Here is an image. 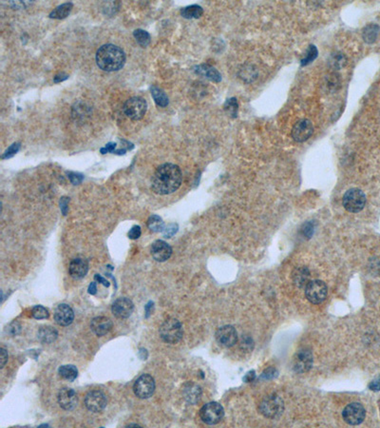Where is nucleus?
Returning <instances> with one entry per match:
<instances>
[{
	"label": "nucleus",
	"mask_w": 380,
	"mask_h": 428,
	"mask_svg": "<svg viewBox=\"0 0 380 428\" xmlns=\"http://www.w3.org/2000/svg\"><path fill=\"white\" fill-rule=\"evenodd\" d=\"M183 181L181 169L174 164H163L155 170L151 178L153 192L160 195H167L176 192Z\"/></svg>",
	"instance_id": "f257e3e1"
},
{
	"label": "nucleus",
	"mask_w": 380,
	"mask_h": 428,
	"mask_svg": "<svg viewBox=\"0 0 380 428\" xmlns=\"http://www.w3.org/2000/svg\"><path fill=\"white\" fill-rule=\"evenodd\" d=\"M96 63L105 71H117L123 68L126 63V55L120 47L105 44L101 46L96 53Z\"/></svg>",
	"instance_id": "f03ea898"
},
{
	"label": "nucleus",
	"mask_w": 380,
	"mask_h": 428,
	"mask_svg": "<svg viewBox=\"0 0 380 428\" xmlns=\"http://www.w3.org/2000/svg\"><path fill=\"white\" fill-rule=\"evenodd\" d=\"M159 333L160 337L165 343L177 344L183 338L184 329L177 319L169 318L162 324Z\"/></svg>",
	"instance_id": "7ed1b4c3"
},
{
	"label": "nucleus",
	"mask_w": 380,
	"mask_h": 428,
	"mask_svg": "<svg viewBox=\"0 0 380 428\" xmlns=\"http://www.w3.org/2000/svg\"><path fill=\"white\" fill-rule=\"evenodd\" d=\"M342 204L347 212L358 214L364 209L366 205V196L361 190L353 188L348 190L343 195Z\"/></svg>",
	"instance_id": "20e7f679"
},
{
	"label": "nucleus",
	"mask_w": 380,
	"mask_h": 428,
	"mask_svg": "<svg viewBox=\"0 0 380 428\" xmlns=\"http://www.w3.org/2000/svg\"><path fill=\"white\" fill-rule=\"evenodd\" d=\"M124 113L131 120L138 121L145 116L147 110V103L144 98L134 96L127 99L124 104Z\"/></svg>",
	"instance_id": "39448f33"
},
{
	"label": "nucleus",
	"mask_w": 380,
	"mask_h": 428,
	"mask_svg": "<svg viewBox=\"0 0 380 428\" xmlns=\"http://www.w3.org/2000/svg\"><path fill=\"white\" fill-rule=\"evenodd\" d=\"M284 406L283 402L279 396L271 395L267 396L262 400L259 406V410L262 415L270 419H276L280 417L283 412Z\"/></svg>",
	"instance_id": "423d86ee"
},
{
	"label": "nucleus",
	"mask_w": 380,
	"mask_h": 428,
	"mask_svg": "<svg viewBox=\"0 0 380 428\" xmlns=\"http://www.w3.org/2000/svg\"><path fill=\"white\" fill-rule=\"evenodd\" d=\"M224 416V409L218 403L211 402L202 406L200 410L201 420L206 425L214 426L219 424Z\"/></svg>",
	"instance_id": "0eeeda50"
},
{
	"label": "nucleus",
	"mask_w": 380,
	"mask_h": 428,
	"mask_svg": "<svg viewBox=\"0 0 380 428\" xmlns=\"http://www.w3.org/2000/svg\"><path fill=\"white\" fill-rule=\"evenodd\" d=\"M328 288L323 281H310L305 286V296L307 300L314 304H321L327 296Z\"/></svg>",
	"instance_id": "6e6552de"
},
{
	"label": "nucleus",
	"mask_w": 380,
	"mask_h": 428,
	"mask_svg": "<svg viewBox=\"0 0 380 428\" xmlns=\"http://www.w3.org/2000/svg\"><path fill=\"white\" fill-rule=\"evenodd\" d=\"M155 381L152 376L143 374L140 376L133 385L134 394L140 399H147L154 393Z\"/></svg>",
	"instance_id": "1a4fd4ad"
},
{
	"label": "nucleus",
	"mask_w": 380,
	"mask_h": 428,
	"mask_svg": "<svg viewBox=\"0 0 380 428\" xmlns=\"http://www.w3.org/2000/svg\"><path fill=\"white\" fill-rule=\"evenodd\" d=\"M365 416V408L359 403H352L348 405L342 412L343 420L350 426H358L362 424Z\"/></svg>",
	"instance_id": "9d476101"
},
{
	"label": "nucleus",
	"mask_w": 380,
	"mask_h": 428,
	"mask_svg": "<svg viewBox=\"0 0 380 428\" xmlns=\"http://www.w3.org/2000/svg\"><path fill=\"white\" fill-rule=\"evenodd\" d=\"M314 133V126L308 119H302L297 122L292 129V138L298 142L303 143L307 141Z\"/></svg>",
	"instance_id": "9b49d317"
},
{
	"label": "nucleus",
	"mask_w": 380,
	"mask_h": 428,
	"mask_svg": "<svg viewBox=\"0 0 380 428\" xmlns=\"http://www.w3.org/2000/svg\"><path fill=\"white\" fill-rule=\"evenodd\" d=\"M85 406L94 413L101 412L107 406V398L100 390H92L85 397Z\"/></svg>",
	"instance_id": "f8f14e48"
},
{
	"label": "nucleus",
	"mask_w": 380,
	"mask_h": 428,
	"mask_svg": "<svg viewBox=\"0 0 380 428\" xmlns=\"http://www.w3.org/2000/svg\"><path fill=\"white\" fill-rule=\"evenodd\" d=\"M216 340L224 348H232L238 342V333L234 327L232 326H224L220 327L216 332Z\"/></svg>",
	"instance_id": "ddd939ff"
},
{
	"label": "nucleus",
	"mask_w": 380,
	"mask_h": 428,
	"mask_svg": "<svg viewBox=\"0 0 380 428\" xmlns=\"http://www.w3.org/2000/svg\"><path fill=\"white\" fill-rule=\"evenodd\" d=\"M313 364L312 352L308 350H300L293 360V368L297 373H305L310 370Z\"/></svg>",
	"instance_id": "4468645a"
},
{
	"label": "nucleus",
	"mask_w": 380,
	"mask_h": 428,
	"mask_svg": "<svg viewBox=\"0 0 380 428\" xmlns=\"http://www.w3.org/2000/svg\"><path fill=\"white\" fill-rule=\"evenodd\" d=\"M134 304L127 298H119L112 304L113 315L118 319H127L132 314Z\"/></svg>",
	"instance_id": "2eb2a0df"
},
{
	"label": "nucleus",
	"mask_w": 380,
	"mask_h": 428,
	"mask_svg": "<svg viewBox=\"0 0 380 428\" xmlns=\"http://www.w3.org/2000/svg\"><path fill=\"white\" fill-rule=\"evenodd\" d=\"M58 404L61 408L65 410H72L75 406H77L78 398L76 392L71 388H62L58 396H57Z\"/></svg>",
	"instance_id": "dca6fc26"
},
{
	"label": "nucleus",
	"mask_w": 380,
	"mask_h": 428,
	"mask_svg": "<svg viewBox=\"0 0 380 428\" xmlns=\"http://www.w3.org/2000/svg\"><path fill=\"white\" fill-rule=\"evenodd\" d=\"M74 319L72 308L68 304H59L55 311V320L56 324L61 327L69 326Z\"/></svg>",
	"instance_id": "f3484780"
},
{
	"label": "nucleus",
	"mask_w": 380,
	"mask_h": 428,
	"mask_svg": "<svg viewBox=\"0 0 380 428\" xmlns=\"http://www.w3.org/2000/svg\"><path fill=\"white\" fill-rule=\"evenodd\" d=\"M172 254V248L167 242L157 240L151 247V255L157 262H166Z\"/></svg>",
	"instance_id": "a211bd4d"
},
{
	"label": "nucleus",
	"mask_w": 380,
	"mask_h": 428,
	"mask_svg": "<svg viewBox=\"0 0 380 428\" xmlns=\"http://www.w3.org/2000/svg\"><path fill=\"white\" fill-rule=\"evenodd\" d=\"M90 328L97 336L102 337L111 331V329L112 328V320L110 318L104 317V316L95 317L91 320Z\"/></svg>",
	"instance_id": "6ab92c4d"
},
{
	"label": "nucleus",
	"mask_w": 380,
	"mask_h": 428,
	"mask_svg": "<svg viewBox=\"0 0 380 428\" xmlns=\"http://www.w3.org/2000/svg\"><path fill=\"white\" fill-rule=\"evenodd\" d=\"M89 271V264L86 260L82 258H75L72 260L68 267L69 275L73 279H82L84 278Z\"/></svg>",
	"instance_id": "aec40b11"
},
{
	"label": "nucleus",
	"mask_w": 380,
	"mask_h": 428,
	"mask_svg": "<svg viewBox=\"0 0 380 428\" xmlns=\"http://www.w3.org/2000/svg\"><path fill=\"white\" fill-rule=\"evenodd\" d=\"M293 282L299 286V287H304L310 282V271L305 268H298L293 273Z\"/></svg>",
	"instance_id": "412c9836"
},
{
	"label": "nucleus",
	"mask_w": 380,
	"mask_h": 428,
	"mask_svg": "<svg viewBox=\"0 0 380 428\" xmlns=\"http://www.w3.org/2000/svg\"><path fill=\"white\" fill-rule=\"evenodd\" d=\"M195 71H196V73L203 75V76H205L206 78L211 80L213 82H220L222 80V76H221L220 72L216 69L213 68V67L209 66V65H204L203 64V65L197 66Z\"/></svg>",
	"instance_id": "4be33fe9"
},
{
	"label": "nucleus",
	"mask_w": 380,
	"mask_h": 428,
	"mask_svg": "<svg viewBox=\"0 0 380 428\" xmlns=\"http://www.w3.org/2000/svg\"><path fill=\"white\" fill-rule=\"evenodd\" d=\"M185 398L190 402V404H195L201 398V388L193 383H189L186 385L184 390Z\"/></svg>",
	"instance_id": "5701e85b"
},
{
	"label": "nucleus",
	"mask_w": 380,
	"mask_h": 428,
	"mask_svg": "<svg viewBox=\"0 0 380 428\" xmlns=\"http://www.w3.org/2000/svg\"><path fill=\"white\" fill-rule=\"evenodd\" d=\"M73 8V4L71 2H67L64 3L58 7H56L54 11L50 13V17L54 18V19H64L68 14L70 13V11Z\"/></svg>",
	"instance_id": "b1692460"
},
{
	"label": "nucleus",
	"mask_w": 380,
	"mask_h": 428,
	"mask_svg": "<svg viewBox=\"0 0 380 428\" xmlns=\"http://www.w3.org/2000/svg\"><path fill=\"white\" fill-rule=\"evenodd\" d=\"M150 91H151L152 98L154 99V102L156 103L157 106H159L161 108H165L169 104V99H168L167 93L161 88H159L157 86H152L150 88Z\"/></svg>",
	"instance_id": "393cba45"
},
{
	"label": "nucleus",
	"mask_w": 380,
	"mask_h": 428,
	"mask_svg": "<svg viewBox=\"0 0 380 428\" xmlns=\"http://www.w3.org/2000/svg\"><path fill=\"white\" fill-rule=\"evenodd\" d=\"M58 336V333L54 327H41L38 331V338L44 344H51L55 342Z\"/></svg>",
	"instance_id": "a878e982"
},
{
	"label": "nucleus",
	"mask_w": 380,
	"mask_h": 428,
	"mask_svg": "<svg viewBox=\"0 0 380 428\" xmlns=\"http://www.w3.org/2000/svg\"><path fill=\"white\" fill-rule=\"evenodd\" d=\"M203 13V9L200 5H190L188 7H185L181 10V14L183 17L187 19H192V18H200Z\"/></svg>",
	"instance_id": "bb28decb"
},
{
	"label": "nucleus",
	"mask_w": 380,
	"mask_h": 428,
	"mask_svg": "<svg viewBox=\"0 0 380 428\" xmlns=\"http://www.w3.org/2000/svg\"><path fill=\"white\" fill-rule=\"evenodd\" d=\"M59 375L67 380L68 382H73L77 376H78V370L76 368V366L72 365V364H67V365H62L59 368Z\"/></svg>",
	"instance_id": "cd10ccee"
},
{
	"label": "nucleus",
	"mask_w": 380,
	"mask_h": 428,
	"mask_svg": "<svg viewBox=\"0 0 380 428\" xmlns=\"http://www.w3.org/2000/svg\"><path fill=\"white\" fill-rule=\"evenodd\" d=\"M380 33V27L374 24L367 26L363 31V39L367 43H374Z\"/></svg>",
	"instance_id": "c85d7f7f"
},
{
	"label": "nucleus",
	"mask_w": 380,
	"mask_h": 428,
	"mask_svg": "<svg viewBox=\"0 0 380 428\" xmlns=\"http://www.w3.org/2000/svg\"><path fill=\"white\" fill-rule=\"evenodd\" d=\"M165 223L163 219L158 215H151L147 220V227L152 232H160L164 230Z\"/></svg>",
	"instance_id": "c756f323"
},
{
	"label": "nucleus",
	"mask_w": 380,
	"mask_h": 428,
	"mask_svg": "<svg viewBox=\"0 0 380 428\" xmlns=\"http://www.w3.org/2000/svg\"><path fill=\"white\" fill-rule=\"evenodd\" d=\"M133 36H134L137 43L141 46V47H143V48H145V47L149 45L150 40H151L150 34H148L147 32L144 31V30H142V29L135 30L134 32H133Z\"/></svg>",
	"instance_id": "7c9ffc66"
},
{
	"label": "nucleus",
	"mask_w": 380,
	"mask_h": 428,
	"mask_svg": "<svg viewBox=\"0 0 380 428\" xmlns=\"http://www.w3.org/2000/svg\"><path fill=\"white\" fill-rule=\"evenodd\" d=\"M317 54H318V52H317V47L314 45L310 46L308 48L307 52H306L305 57L302 59V66H306V65L310 64L312 61H314L317 57Z\"/></svg>",
	"instance_id": "2f4dec72"
},
{
	"label": "nucleus",
	"mask_w": 380,
	"mask_h": 428,
	"mask_svg": "<svg viewBox=\"0 0 380 428\" xmlns=\"http://www.w3.org/2000/svg\"><path fill=\"white\" fill-rule=\"evenodd\" d=\"M238 102L236 98H230L224 104V111L227 114L233 118H235L238 113Z\"/></svg>",
	"instance_id": "473e14b6"
},
{
	"label": "nucleus",
	"mask_w": 380,
	"mask_h": 428,
	"mask_svg": "<svg viewBox=\"0 0 380 428\" xmlns=\"http://www.w3.org/2000/svg\"><path fill=\"white\" fill-rule=\"evenodd\" d=\"M32 314H33L34 319H36V320L48 319L50 316L48 309L42 305H35L32 310Z\"/></svg>",
	"instance_id": "72a5a7b5"
},
{
	"label": "nucleus",
	"mask_w": 380,
	"mask_h": 428,
	"mask_svg": "<svg viewBox=\"0 0 380 428\" xmlns=\"http://www.w3.org/2000/svg\"><path fill=\"white\" fill-rule=\"evenodd\" d=\"M19 148H20V143H13L11 146H9L6 149V151L3 153V155L1 157L2 159H8V158L12 157L13 155H15L18 152Z\"/></svg>",
	"instance_id": "f704fd0d"
},
{
	"label": "nucleus",
	"mask_w": 380,
	"mask_h": 428,
	"mask_svg": "<svg viewBox=\"0 0 380 428\" xmlns=\"http://www.w3.org/2000/svg\"><path fill=\"white\" fill-rule=\"evenodd\" d=\"M67 174L68 179L73 185H79L80 183H82V181L84 179V176L78 172L69 171V172H67Z\"/></svg>",
	"instance_id": "c9c22d12"
},
{
	"label": "nucleus",
	"mask_w": 380,
	"mask_h": 428,
	"mask_svg": "<svg viewBox=\"0 0 380 428\" xmlns=\"http://www.w3.org/2000/svg\"><path fill=\"white\" fill-rule=\"evenodd\" d=\"M141 233H142V231H141V227H140V225H134V226H132V227H131V229L128 231V237H129L131 240H136V239H138L139 237L141 236Z\"/></svg>",
	"instance_id": "e433bc0d"
},
{
	"label": "nucleus",
	"mask_w": 380,
	"mask_h": 428,
	"mask_svg": "<svg viewBox=\"0 0 380 428\" xmlns=\"http://www.w3.org/2000/svg\"><path fill=\"white\" fill-rule=\"evenodd\" d=\"M177 229H178V225H177L171 224V225H168L166 229L163 230L164 236L165 238H170L173 234H175L177 232Z\"/></svg>",
	"instance_id": "4c0bfd02"
},
{
	"label": "nucleus",
	"mask_w": 380,
	"mask_h": 428,
	"mask_svg": "<svg viewBox=\"0 0 380 428\" xmlns=\"http://www.w3.org/2000/svg\"><path fill=\"white\" fill-rule=\"evenodd\" d=\"M276 376H277V370L275 368L271 367V368H267L266 370L263 371L262 375H261V378L264 380H270V379L275 378Z\"/></svg>",
	"instance_id": "58836bf2"
},
{
	"label": "nucleus",
	"mask_w": 380,
	"mask_h": 428,
	"mask_svg": "<svg viewBox=\"0 0 380 428\" xmlns=\"http://www.w3.org/2000/svg\"><path fill=\"white\" fill-rule=\"evenodd\" d=\"M68 202H69V198H67V197H62L61 198V200H60V209H61V212H62V214H64V215H66L67 213V210H68Z\"/></svg>",
	"instance_id": "ea45409f"
},
{
	"label": "nucleus",
	"mask_w": 380,
	"mask_h": 428,
	"mask_svg": "<svg viewBox=\"0 0 380 428\" xmlns=\"http://www.w3.org/2000/svg\"><path fill=\"white\" fill-rule=\"evenodd\" d=\"M115 147H116V144H115V143H109V144H107V145H106L105 147H102V148H101V153L106 154V153H108V152H114Z\"/></svg>",
	"instance_id": "a19ab883"
},
{
	"label": "nucleus",
	"mask_w": 380,
	"mask_h": 428,
	"mask_svg": "<svg viewBox=\"0 0 380 428\" xmlns=\"http://www.w3.org/2000/svg\"><path fill=\"white\" fill-rule=\"evenodd\" d=\"M302 230H303V234H304V236L310 237L312 234H313V225H312L311 223L305 224V225H304V228H303Z\"/></svg>",
	"instance_id": "79ce46f5"
},
{
	"label": "nucleus",
	"mask_w": 380,
	"mask_h": 428,
	"mask_svg": "<svg viewBox=\"0 0 380 428\" xmlns=\"http://www.w3.org/2000/svg\"><path fill=\"white\" fill-rule=\"evenodd\" d=\"M1 368H3L4 366H5V364H6V362L8 361V352H7V350H5V349H1Z\"/></svg>",
	"instance_id": "37998d69"
},
{
	"label": "nucleus",
	"mask_w": 380,
	"mask_h": 428,
	"mask_svg": "<svg viewBox=\"0 0 380 428\" xmlns=\"http://www.w3.org/2000/svg\"><path fill=\"white\" fill-rule=\"evenodd\" d=\"M344 58L345 57H343V56H341V55H336L335 56V60H334V63H335V66L336 67H342V66H344V64H345V60H344Z\"/></svg>",
	"instance_id": "c03bdc74"
},
{
	"label": "nucleus",
	"mask_w": 380,
	"mask_h": 428,
	"mask_svg": "<svg viewBox=\"0 0 380 428\" xmlns=\"http://www.w3.org/2000/svg\"><path fill=\"white\" fill-rule=\"evenodd\" d=\"M369 387L371 390H374V391H380V378H378L377 380H375V381H373L372 383H370Z\"/></svg>",
	"instance_id": "a18cd8bd"
},
{
	"label": "nucleus",
	"mask_w": 380,
	"mask_h": 428,
	"mask_svg": "<svg viewBox=\"0 0 380 428\" xmlns=\"http://www.w3.org/2000/svg\"><path fill=\"white\" fill-rule=\"evenodd\" d=\"M67 78H68L67 74H66L65 72H61V73L56 74V76L54 77V81H55V83H60V82L67 80Z\"/></svg>",
	"instance_id": "49530a36"
},
{
	"label": "nucleus",
	"mask_w": 380,
	"mask_h": 428,
	"mask_svg": "<svg viewBox=\"0 0 380 428\" xmlns=\"http://www.w3.org/2000/svg\"><path fill=\"white\" fill-rule=\"evenodd\" d=\"M94 279L97 281V282L101 283V284H103L105 286H110V283L108 282L106 279H104L103 277H101L100 275H98V274H96L95 276H94Z\"/></svg>",
	"instance_id": "de8ad7c7"
},
{
	"label": "nucleus",
	"mask_w": 380,
	"mask_h": 428,
	"mask_svg": "<svg viewBox=\"0 0 380 428\" xmlns=\"http://www.w3.org/2000/svg\"><path fill=\"white\" fill-rule=\"evenodd\" d=\"M255 377H256L255 371L249 372V373H247V375H246L245 380H246V382H248V383H249V382H253V380L255 379Z\"/></svg>",
	"instance_id": "09e8293b"
},
{
	"label": "nucleus",
	"mask_w": 380,
	"mask_h": 428,
	"mask_svg": "<svg viewBox=\"0 0 380 428\" xmlns=\"http://www.w3.org/2000/svg\"><path fill=\"white\" fill-rule=\"evenodd\" d=\"M97 291V287H96V283L93 282L91 283L90 285V287H89V293L91 294V295H94L95 293Z\"/></svg>",
	"instance_id": "8fccbe9b"
}]
</instances>
